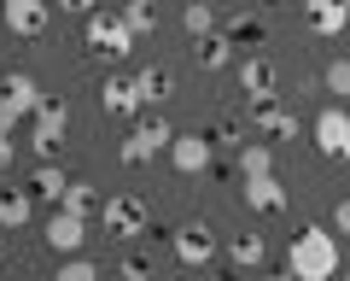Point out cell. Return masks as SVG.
Masks as SVG:
<instances>
[{
  "instance_id": "19",
  "label": "cell",
  "mask_w": 350,
  "mask_h": 281,
  "mask_svg": "<svg viewBox=\"0 0 350 281\" xmlns=\"http://www.w3.org/2000/svg\"><path fill=\"white\" fill-rule=\"evenodd\" d=\"M135 88H140V100L146 106H158V100H170V88H175V77H170V64H146L135 77Z\"/></svg>"
},
{
  "instance_id": "34",
  "label": "cell",
  "mask_w": 350,
  "mask_h": 281,
  "mask_svg": "<svg viewBox=\"0 0 350 281\" xmlns=\"http://www.w3.org/2000/svg\"><path fill=\"white\" fill-rule=\"evenodd\" d=\"M257 6H286V0H257Z\"/></svg>"
},
{
  "instance_id": "37",
  "label": "cell",
  "mask_w": 350,
  "mask_h": 281,
  "mask_svg": "<svg viewBox=\"0 0 350 281\" xmlns=\"http://www.w3.org/2000/svg\"><path fill=\"white\" fill-rule=\"evenodd\" d=\"M286 281H292V276H286Z\"/></svg>"
},
{
  "instance_id": "35",
  "label": "cell",
  "mask_w": 350,
  "mask_h": 281,
  "mask_svg": "<svg viewBox=\"0 0 350 281\" xmlns=\"http://www.w3.org/2000/svg\"><path fill=\"white\" fill-rule=\"evenodd\" d=\"M0 264H6V241H0Z\"/></svg>"
},
{
  "instance_id": "16",
  "label": "cell",
  "mask_w": 350,
  "mask_h": 281,
  "mask_svg": "<svg viewBox=\"0 0 350 281\" xmlns=\"http://www.w3.org/2000/svg\"><path fill=\"white\" fill-rule=\"evenodd\" d=\"M100 106H105V117H123V123H129V117H140V106H146V100H140L135 82L105 77V82H100Z\"/></svg>"
},
{
  "instance_id": "1",
  "label": "cell",
  "mask_w": 350,
  "mask_h": 281,
  "mask_svg": "<svg viewBox=\"0 0 350 281\" xmlns=\"http://www.w3.org/2000/svg\"><path fill=\"white\" fill-rule=\"evenodd\" d=\"M286 276L292 281H333L338 276V234L333 229H298L286 246Z\"/></svg>"
},
{
  "instance_id": "17",
  "label": "cell",
  "mask_w": 350,
  "mask_h": 281,
  "mask_svg": "<svg viewBox=\"0 0 350 281\" xmlns=\"http://www.w3.org/2000/svg\"><path fill=\"white\" fill-rule=\"evenodd\" d=\"M36 217V193L29 188H0V229H24Z\"/></svg>"
},
{
  "instance_id": "36",
  "label": "cell",
  "mask_w": 350,
  "mask_h": 281,
  "mask_svg": "<svg viewBox=\"0 0 350 281\" xmlns=\"http://www.w3.org/2000/svg\"><path fill=\"white\" fill-rule=\"evenodd\" d=\"M345 281H350V269H345Z\"/></svg>"
},
{
  "instance_id": "32",
  "label": "cell",
  "mask_w": 350,
  "mask_h": 281,
  "mask_svg": "<svg viewBox=\"0 0 350 281\" xmlns=\"http://www.w3.org/2000/svg\"><path fill=\"white\" fill-rule=\"evenodd\" d=\"M59 12H82V18H94V12H100V0H59Z\"/></svg>"
},
{
  "instance_id": "22",
  "label": "cell",
  "mask_w": 350,
  "mask_h": 281,
  "mask_svg": "<svg viewBox=\"0 0 350 281\" xmlns=\"http://www.w3.org/2000/svg\"><path fill=\"white\" fill-rule=\"evenodd\" d=\"M181 24H187L193 41L216 36V6H211V0H187V6H181Z\"/></svg>"
},
{
  "instance_id": "15",
  "label": "cell",
  "mask_w": 350,
  "mask_h": 281,
  "mask_svg": "<svg viewBox=\"0 0 350 281\" xmlns=\"http://www.w3.org/2000/svg\"><path fill=\"white\" fill-rule=\"evenodd\" d=\"M239 193H245V211H257V217H275V211H286V199H292L275 176H251Z\"/></svg>"
},
{
  "instance_id": "23",
  "label": "cell",
  "mask_w": 350,
  "mask_h": 281,
  "mask_svg": "<svg viewBox=\"0 0 350 281\" xmlns=\"http://www.w3.org/2000/svg\"><path fill=\"white\" fill-rule=\"evenodd\" d=\"M239 176H275V153H269V147H262V140H245V147H239Z\"/></svg>"
},
{
  "instance_id": "11",
  "label": "cell",
  "mask_w": 350,
  "mask_h": 281,
  "mask_svg": "<svg viewBox=\"0 0 350 281\" xmlns=\"http://www.w3.org/2000/svg\"><path fill=\"white\" fill-rule=\"evenodd\" d=\"M0 18H6V29H12V36H47L53 6H47V0H6V6H0Z\"/></svg>"
},
{
  "instance_id": "24",
  "label": "cell",
  "mask_w": 350,
  "mask_h": 281,
  "mask_svg": "<svg viewBox=\"0 0 350 281\" xmlns=\"http://www.w3.org/2000/svg\"><path fill=\"white\" fill-rule=\"evenodd\" d=\"M59 205H64V211H76V217H94V211H105V199L94 193V182H70Z\"/></svg>"
},
{
  "instance_id": "13",
  "label": "cell",
  "mask_w": 350,
  "mask_h": 281,
  "mask_svg": "<svg viewBox=\"0 0 350 281\" xmlns=\"http://www.w3.org/2000/svg\"><path fill=\"white\" fill-rule=\"evenodd\" d=\"M280 88V71L269 53H251V59H239V94L245 100H262V94H275Z\"/></svg>"
},
{
  "instance_id": "4",
  "label": "cell",
  "mask_w": 350,
  "mask_h": 281,
  "mask_svg": "<svg viewBox=\"0 0 350 281\" xmlns=\"http://www.w3.org/2000/svg\"><path fill=\"white\" fill-rule=\"evenodd\" d=\"M82 41L94 53H105V59H129V53H135V29H129L123 18H111V12H94V18H88Z\"/></svg>"
},
{
  "instance_id": "3",
  "label": "cell",
  "mask_w": 350,
  "mask_h": 281,
  "mask_svg": "<svg viewBox=\"0 0 350 281\" xmlns=\"http://www.w3.org/2000/svg\"><path fill=\"white\" fill-rule=\"evenodd\" d=\"M41 100H47V94L36 88V77L12 71V77L0 82V129H18L24 117H36V112H41Z\"/></svg>"
},
{
  "instance_id": "31",
  "label": "cell",
  "mask_w": 350,
  "mask_h": 281,
  "mask_svg": "<svg viewBox=\"0 0 350 281\" xmlns=\"http://www.w3.org/2000/svg\"><path fill=\"white\" fill-rule=\"evenodd\" d=\"M333 234H338V241L350 234V199H338V205H333Z\"/></svg>"
},
{
  "instance_id": "26",
  "label": "cell",
  "mask_w": 350,
  "mask_h": 281,
  "mask_svg": "<svg viewBox=\"0 0 350 281\" xmlns=\"http://www.w3.org/2000/svg\"><path fill=\"white\" fill-rule=\"evenodd\" d=\"M222 41H228V47H245V41H262V24H257L251 12H234V18L222 24Z\"/></svg>"
},
{
  "instance_id": "25",
  "label": "cell",
  "mask_w": 350,
  "mask_h": 281,
  "mask_svg": "<svg viewBox=\"0 0 350 281\" xmlns=\"http://www.w3.org/2000/svg\"><path fill=\"white\" fill-rule=\"evenodd\" d=\"M123 18L129 29H135V36H152V29H158V6H152V0H123Z\"/></svg>"
},
{
  "instance_id": "29",
  "label": "cell",
  "mask_w": 350,
  "mask_h": 281,
  "mask_svg": "<svg viewBox=\"0 0 350 281\" xmlns=\"http://www.w3.org/2000/svg\"><path fill=\"white\" fill-rule=\"evenodd\" d=\"M321 82H327V94H338V100H345V94H350V59H333V64L321 71Z\"/></svg>"
},
{
  "instance_id": "5",
  "label": "cell",
  "mask_w": 350,
  "mask_h": 281,
  "mask_svg": "<svg viewBox=\"0 0 350 281\" xmlns=\"http://www.w3.org/2000/svg\"><path fill=\"white\" fill-rule=\"evenodd\" d=\"M170 252H175V264H181V269H211V264H216V234H211V223H181V229L170 234Z\"/></svg>"
},
{
  "instance_id": "30",
  "label": "cell",
  "mask_w": 350,
  "mask_h": 281,
  "mask_svg": "<svg viewBox=\"0 0 350 281\" xmlns=\"http://www.w3.org/2000/svg\"><path fill=\"white\" fill-rule=\"evenodd\" d=\"M211 140H234V147H245V123H239V117H222V123L211 129Z\"/></svg>"
},
{
  "instance_id": "28",
  "label": "cell",
  "mask_w": 350,
  "mask_h": 281,
  "mask_svg": "<svg viewBox=\"0 0 350 281\" xmlns=\"http://www.w3.org/2000/svg\"><path fill=\"white\" fill-rule=\"evenodd\" d=\"M117 276L123 281H152V258L146 252H123L117 258Z\"/></svg>"
},
{
  "instance_id": "6",
  "label": "cell",
  "mask_w": 350,
  "mask_h": 281,
  "mask_svg": "<svg viewBox=\"0 0 350 281\" xmlns=\"http://www.w3.org/2000/svg\"><path fill=\"white\" fill-rule=\"evenodd\" d=\"M64 129H70V112H64V100H41V112L29 117V140H36L41 164H53V158H59Z\"/></svg>"
},
{
  "instance_id": "18",
  "label": "cell",
  "mask_w": 350,
  "mask_h": 281,
  "mask_svg": "<svg viewBox=\"0 0 350 281\" xmlns=\"http://www.w3.org/2000/svg\"><path fill=\"white\" fill-rule=\"evenodd\" d=\"M64 188H70V176H64L59 164H36V170H29V193H36V199H53V205H59Z\"/></svg>"
},
{
  "instance_id": "8",
  "label": "cell",
  "mask_w": 350,
  "mask_h": 281,
  "mask_svg": "<svg viewBox=\"0 0 350 281\" xmlns=\"http://www.w3.org/2000/svg\"><path fill=\"white\" fill-rule=\"evenodd\" d=\"M310 129H315V153H321V158H338V164H350V112H338V106H321Z\"/></svg>"
},
{
  "instance_id": "14",
  "label": "cell",
  "mask_w": 350,
  "mask_h": 281,
  "mask_svg": "<svg viewBox=\"0 0 350 281\" xmlns=\"http://www.w3.org/2000/svg\"><path fill=\"white\" fill-rule=\"evenodd\" d=\"M170 164L181 176H204L211 170V135H175L170 140Z\"/></svg>"
},
{
  "instance_id": "10",
  "label": "cell",
  "mask_w": 350,
  "mask_h": 281,
  "mask_svg": "<svg viewBox=\"0 0 350 281\" xmlns=\"http://www.w3.org/2000/svg\"><path fill=\"white\" fill-rule=\"evenodd\" d=\"M304 24L315 41H338L350 29V0H304Z\"/></svg>"
},
{
  "instance_id": "9",
  "label": "cell",
  "mask_w": 350,
  "mask_h": 281,
  "mask_svg": "<svg viewBox=\"0 0 350 281\" xmlns=\"http://www.w3.org/2000/svg\"><path fill=\"white\" fill-rule=\"evenodd\" d=\"M41 241H47L59 258H76V252H82V241H88V217H76V211L53 205V217H47V229H41Z\"/></svg>"
},
{
  "instance_id": "12",
  "label": "cell",
  "mask_w": 350,
  "mask_h": 281,
  "mask_svg": "<svg viewBox=\"0 0 350 281\" xmlns=\"http://www.w3.org/2000/svg\"><path fill=\"white\" fill-rule=\"evenodd\" d=\"M245 117H251V129H262V135H298V112H286L275 94L245 100Z\"/></svg>"
},
{
  "instance_id": "27",
  "label": "cell",
  "mask_w": 350,
  "mask_h": 281,
  "mask_svg": "<svg viewBox=\"0 0 350 281\" xmlns=\"http://www.w3.org/2000/svg\"><path fill=\"white\" fill-rule=\"evenodd\" d=\"M53 281H100V264H94V258H64V264L53 269Z\"/></svg>"
},
{
  "instance_id": "2",
  "label": "cell",
  "mask_w": 350,
  "mask_h": 281,
  "mask_svg": "<svg viewBox=\"0 0 350 281\" xmlns=\"http://www.w3.org/2000/svg\"><path fill=\"white\" fill-rule=\"evenodd\" d=\"M170 140H175V129H170V117H140L135 129H129V140H123V164L129 170H140V164H152L158 153H170Z\"/></svg>"
},
{
  "instance_id": "7",
  "label": "cell",
  "mask_w": 350,
  "mask_h": 281,
  "mask_svg": "<svg viewBox=\"0 0 350 281\" xmlns=\"http://www.w3.org/2000/svg\"><path fill=\"white\" fill-rule=\"evenodd\" d=\"M146 223H152V205L140 199V193H111V199H105V234L135 241V234H146Z\"/></svg>"
},
{
  "instance_id": "33",
  "label": "cell",
  "mask_w": 350,
  "mask_h": 281,
  "mask_svg": "<svg viewBox=\"0 0 350 281\" xmlns=\"http://www.w3.org/2000/svg\"><path fill=\"white\" fill-rule=\"evenodd\" d=\"M12 147H18V140H12V129H0V170L12 164Z\"/></svg>"
},
{
  "instance_id": "21",
  "label": "cell",
  "mask_w": 350,
  "mask_h": 281,
  "mask_svg": "<svg viewBox=\"0 0 350 281\" xmlns=\"http://www.w3.org/2000/svg\"><path fill=\"white\" fill-rule=\"evenodd\" d=\"M228 258H234V269H262L269 246H262V234H234L228 241Z\"/></svg>"
},
{
  "instance_id": "20",
  "label": "cell",
  "mask_w": 350,
  "mask_h": 281,
  "mask_svg": "<svg viewBox=\"0 0 350 281\" xmlns=\"http://www.w3.org/2000/svg\"><path fill=\"white\" fill-rule=\"evenodd\" d=\"M193 59H199V71H228V64H234V47H228L222 29H216V36L193 41Z\"/></svg>"
}]
</instances>
